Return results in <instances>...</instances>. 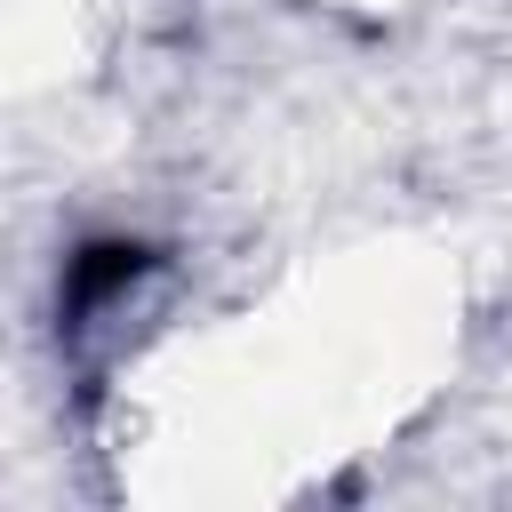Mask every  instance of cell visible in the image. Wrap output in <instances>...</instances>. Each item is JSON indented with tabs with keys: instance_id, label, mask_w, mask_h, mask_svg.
<instances>
[{
	"instance_id": "cell-1",
	"label": "cell",
	"mask_w": 512,
	"mask_h": 512,
	"mask_svg": "<svg viewBox=\"0 0 512 512\" xmlns=\"http://www.w3.org/2000/svg\"><path fill=\"white\" fill-rule=\"evenodd\" d=\"M144 272V248L136 240H96V248H80L72 256V312H96L112 288H128Z\"/></svg>"
}]
</instances>
